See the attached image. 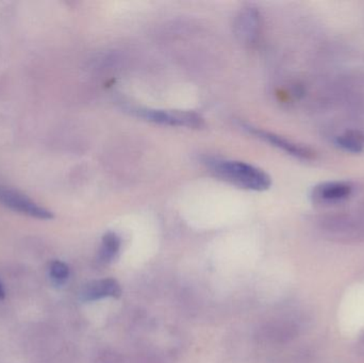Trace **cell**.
Wrapping results in <instances>:
<instances>
[{
  "mask_svg": "<svg viewBox=\"0 0 364 363\" xmlns=\"http://www.w3.org/2000/svg\"><path fill=\"white\" fill-rule=\"evenodd\" d=\"M208 166L216 176L223 180L250 191H267L272 185V179L264 170L244 162L232 160H208Z\"/></svg>",
  "mask_w": 364,
  "mask_h": 363,
  "instance_id": "obj_1",
  "label": "cell"
},
{
  "mask_svg": "<svg viewBox=\"0 0 364 363\" xmlns=\"http://www.w3.org/2000/svg\"><path fill=\"white\" fill-rule=\"evenodd\" d=\"M136 117L151 123L177 127L200 128L205 125L203 117L194 112L186 111L154 110V109H130Z\"/></svg>",
  "mask_w": 364,
  "mask_h": 363,
  "instance_id": "obj_2",
  "label": "cell"
},
{
  "mask_svg": "<svg viewBox=\"0 0 364 363\" xmlns=\"http://www.w3.org/2000/svg\"><path fill=\"white\" fill-rule=\"evenodd\" d=\"M0 204L8 207L11 210L36 217V219H53V213L51 211L38 206L23 194L8 188L0 187Z\"/></svg>",
  "mask_w": 364,
  "mask_h": 363,
  "instance_id": "obj_3",
  "label": "cell"
},
{
  "mask_svg": "<svg viewBox=\"0 0 364 363\" xmlns=\"http://www.w3.org/2000/svg\"><path fill=\"white\" fill-rule=\"evenodd\" d=\"M353 190L354 187L348 181H326L314 187L311 198L314 202L321 204H338L348 200L352 195Z\"/></svg>",
  "mask_w": 364,
  "mask_h": 363,
  "instance_id": "obj_4",
  "label": "cell"
},
{
  "mask_svg": "<svg viewBox=\"0 0 364 363\" xmlns=\"http://www.w3.org/2000/svg\"><path fill=\"white\" fill-rule=\"evenodd\" d=\"M246 129L254 134L255 136H258V138L262 139L265 142H269L273 146L286 151L287 153L293 156V157L303 160L314 159V153L308 147L297 144V143L292 142V141L282 138V136H277V134H272V132L263 131V130L258 129V128L246 126Z\"/></svg>",
  "mask_w": 364,
  "mask_h": 363,
  "instance_id": "obj_5",
  "label": "cell"
},
{
  "mask_svg": "<svg viewBox=\"0 0 364 363\" xmlns=\"http://www.w3.org/2000/svg\"><path fill=\"white\" fill-rule=\"evenodd\" d=\"M121 293V286L117 281L102 279L85 285L81 291V298L85 302H94L105 298H119Z\"/></svg>",
  "mask_w": 364,
  "mask_h": 363,
  "instance_id": "obj_6",
  "label": "cell"
},
{
  "mask_svg": "<svg viewBox=\"0 0 364 363\" xmlns=\"http://www.w3.org/2000/svg\"><path fill=\"white\" fill-rule=\"evenodd\" d=\"M258 13L254 9L241 12L237 19V34L241 36L242 40L246 42H252L258 32L259 18Z\"/></svg>",
  "mask_w": 364,
  "mask_h": 363,
  "instance_id": "obj_7",
  "label": "cell"
},
{
  "mask_svg": "<svg viewBox=\"0 0 364 363\" xmlns=\"http://www.w3.org/2000/svg\"><path fill=\"white\" fill-rule=\"evenodd\" d=\"M336 145L342 151L352 153H363L364 149V134L357 130H350L337 136Z\"/></svg>",
  "mask_w": 364,
  "mask_h": 363,
  "instance_id": "obj_8",
  "label": "cell"
},
{
  "mask_svg": "<svg viewBox=\"0 0 364 363\" xmlns=\"http://www.w3.org/2000/svg\"><path fill=\"white\" fill-rule=\"evenodd\" d=\"M121 249V239L114 232H108L102 238L100 257L102 261H110L119 253Z\"/></svg>",
  "mask_w": 364,
  "mask_h": 363,
  "instance_id": "obj_9",
  "label": "cell"
},
{
  "mask_svg": "<svg viewBox=\"0 0 364 363\" xmlns=\"http://www.w3.org/2000/svg\"><path fill=\"white\" fill-rule=\"evenodd\" d=\"M48 271L51 281L57 286L63 285L70 277V268L68 264L60 261V260L51 261Z\"/></svg>",
  "mask_w": 364,
  "mask_h": 363,
  "instance_id": "obj_10",
  "label": "cell"
},
{
  "mask_svg": "<svg viewBox=\"0 0 364 363\" xmlns=\"http://www.w3.org/2000/svg\"><path fill=\"white\" fill-rule=\"evenodd\" d=\"M358 349L359 352L364 355V332L361 335L360 338H359Z\"/></svg>",
  "mask_w": 364,
  "mask_h": 363,
  "instance_id": "obj_11",
  "label": "cell"
},
{
  "mask_svg": "<svg viewBox=\"0 0 364 363\" xmlns=\"http://www.w3.org/2000/svg\"><path fill=\"white\" fill-rule=\"evenodd\" d=\"M6 298V290H4V285L0 281V300H4Z\"/></svg>",
  "mask_w": 364,
  "mask_h": 363,
  "instance_id": "obj_12",
  "label": "cell"
}]
</instances>
